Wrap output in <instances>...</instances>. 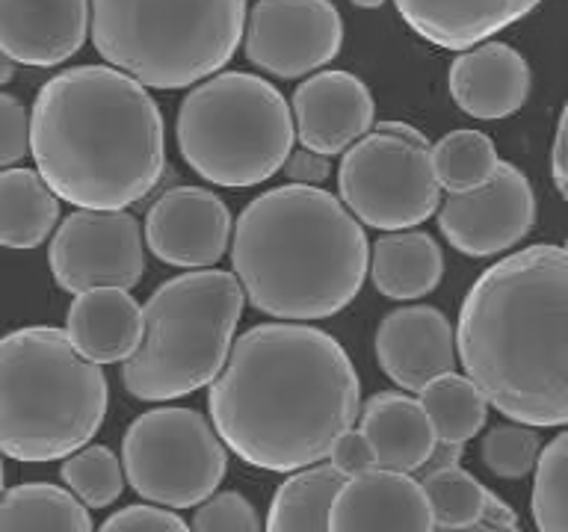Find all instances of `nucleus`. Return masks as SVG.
Segmentation results:
<instances>
[{"label": "nucleus", "mask_w": 568, "mask_h": 532, "mask_svg": "<svg viewBox=\"0 0 568 532\" xmlns=\"http://www.w3.org/2000/svg\"><path fill=\"white\" fill-rule=\"evenodd\" d=\"M358 417L362 385L349 355L332 335L300 323L243 331L211 385V420L222 443L273 473L314 468Z\"/></svg>", "instance_id": "f257e3e1"}, {"label": "nucleus", "mask_w": 568, "mask_h": 532, "mask_svg": "<svg viewBox=\"0 0 568 532\" xmlns=\"http://www.w3.org/2000/svg\"><path fill=\"white\" fill-rule=\"evenodd\" d=\"M456 352L488 406L521 426H568V252L530 246L479 275Z\"/></svg>", "instance_id": "f03ea898"}, {"label": "nucleus", "mask_w": 568, "mask_h": 532, "mask_svg": "<svg viewBox=\"0 0 568 532\" xmlns=\"http://www.w3.org/2000/svg\"><path fill=\"white\" fill-rule=\"evenodd\" d=\"M30 154L60 202L78 211H124L163 177V113L131 74L113 65H74L39 89Z\"/></svg>", "instance_id": "7ed1b4c3"}, {"label": "nucleus", "mask_w": 568, "mask_h": 532, "mask_svg": "<svg viewBox=\"0 0 568 532\" xmlns=\"http://www.w3.org/2000/svg\"><path fill=\"white\" fill-rule=\"evenodd\" d=\"M367 264L364 228L320 186H275L234 225L231 266L248 305L266 317H335L358 296Z\"/></svg>", "instance_id": "20e7f679"}, {"label": "nucleus", "mask_w": 568, "mask_h": 532, "mask_svg": "<svg viewBox=\"0 0 568 532\" xmlns=\"http://www.w3.org/2000/svg\"><path fill=\"white\" fill-rule=\"evenodd\" d=\"M110 406L106 376L65 328L30 326L0 337V452L60 461L98 434Z\"/></svg>", "instance_id": "39448f33"}, {"label": "nucleus", "mask_w": 568, "mask_h": 532, "mask_svg": "<svg viewBox=\"0 0 568 532\" xmlns=\"http://www.w3.org/2000/svg\"><path fill=\"white\" fill-rule=\"evenodd\" d=\"M246 293L222 269L184 273L142 305L140 349L124 361V390L142 402H169L213 385L234 349Z\"/></svg>", "instance_id": "423d86ee"}, {"label": "nucleus", "mask_w": 568, "mask_h": 532, "mask_svg": "<svg viewBox=\"0 0 568 532\" xmlns=\"http://www.w3.org/2000/svg\"><path fill=\"white\" fill-rule=\"evenodd\" d=\"M92 44L145 89L202 83L237 53L246 0H92Z\"/></svg>", "instance_id": "0eeeda50"}, {"label": "nucleus", "mask_w": 568, "mask_h": 532, "mask_svg": "<svg viewBox=\"0 0 568 532\" xmlns=\"http://www.w3.org/2000/svg\"><path fill=\"white\" fill-rule=\"evenodd\" d=\"M178 149L195 175L216 186L264 184L293 154V106L273 83L222 71L181 101Z\"/></svg>", "instance_id": "6e6552de"}, {"label": "nucleus", "mask_w": 568, "mask_h": 532, "mask_svg": "<svg viewBox=\"0 0 568 532\" xmlns=\"http://www.w3.org/2000/svg\"><path fill=\"white\" fill-rule=\"evenodd\" d=\"M337 193L367 228L394 234L424 225L442 202L433 145L412 124H376L341 160Z\"/></svg>", "instance_id": "1a4fd4ad"}, {"label": "nucleus", "mask_w": 568, "mask_h": 532, "mask_svg": "<svg viewBox=\"0 0 568 532\" xmlns=\"http://www.w3.org/2000/svg\"><path fill=\"white\" fill-rule=\"evenodd\" d=\"M124 477L140 497L166 509L202 505L229 470L216 426L193 408H151L122 438Z\"/></svg>", "instance_id": "9d476101"}, {"label": "nucleus", "mask_w": 568, "mask_h": 532, "mask_svg": "<svg viewBox=\"0 0 568 532\" xmlns=\"http://www.w3.org/2000/svg\"><path fill=\"white\" fill-rule=\"evenodd\" d=\"M57 287L65 293L119 287L131 290L142 282L140 222L124 211H74L57 228L48 248Z\"/></svg>", "instance_id": "9b49d317"}, {"label": "nucleus", "mask_w": 568, "mask_h": 532, "mask_svg": "<svg viewBox=\"0 0 568 532\" xmlns=\"http://www.w3.org/2000/svg\"><path fill=\"white\" fill-rule=\"evenodd\" d=\"M341 44L344 18L332 0H257L243 35L246 60L282 80L320 71Z\"/></svg>", "instance_id": "f8f14e48"}, {"label": "nucleus", "mask_w": 568, "mask_h": 532, "mask_svg": "<svg viewBox=\"0 0 568 532\" xmlns=\"http://www.w3.org/2000/svg\"><path fill=\"white\" fill-rule=\"evenodd\" d=\"M536 222V195L521 168L500 163L497 175L474 193L447 195L438 207V228L456 252L491 257L518 246Z\"/></svg>", "instance_id": "ddd939ff"}, {"label": "nucleus", "mask_w": 568, "mask_h": 532, "mask_svg": "<svg viewBox=\"0 0 568 532\" xmlns=\"http://www.w3.org/2000/svg\"><path fill=\"white\" fill-rule=\"evenodd\" d=\"M229 204L202 186H175L151 204L145 243L151 255L181 269H204L225 255L231 239Z\"/></svg>", "instance_id": "4468645a"}, {"label": "nucleus", "mask_w": 568, "mask_h": 532, "mask_svg": "<svg viewBox=\"0 0 568 532\" xmlns=\"http://www.w3.org/2000/svg\"><path fill=\"white\" fill-rule=\"evenodd\" d=\"M296 136L302 149L332 157L346 154L373 131L376 104L367 83L349 71H320L293 92Z\"/></svg>", "instance_id": "2eb2a0df"}, {"label": "nucleus", "mask_w": 568, "mask_h": 532, "mask_svg": "<svg viewBox=\"0 0 568 532\" xmlns=\"http://www.w3.org/2000/svg\"><path fill=\"white\" fill-rule=\"evenodd\" d=\"M92 0H0V51L12 62L51 69L83 48Z\"/></svg>", "instance_id": "dca6fc26"}, {"label": "nucleus", "mask_w": 568, "mask_h": 532, "mask_svg": "<svg viewBox=\"0 0 568 532\" xmlns=\"http://www.w3.org/2000/svg\"><path fill=\"white\" fill-rule=\"evenodd\" d=\"M376 358L397 388L420 390L456 367V335L450 319L433 305L399 308L379 323Z\"/></svg>", "instance_id": "f3484780"}, {"label": "nucleus", "mask_w": 568, "mask_h": 532, "mask_svg": "<svg viewBox=\"0 0 568 532\" xmlns=\"http://www.w3.org/2000/svg\"><path fill=\"white\" fill-rule=\"evenodd\" d=\"M332 532H435L424 485L408 473L371 470L346 479L328 518Z\"/></svg>", "instance_id": "a211bd4d"}, {"label": "nucleus", "mask_w": 568, "mask_h": 532, "mask_svg": "<svg viewBox=\"0 0 568 532\" xmlns=\"http://www.w3.org/2000/svg\"><path fill=\"white\" fill-rule=\"evenodd\" d=\"M447 83L462 113L483 122H497L527 104L532 74L513 44L483 42L453 60Z\"/></svg>", "instance_id": "6ab92c4d"}, {"label": "nucleus", "mask_w": 568, "mask_h": 532, "mask_svg": "<svg viewBox=\"0 0 568 532\" xmlns=\"http://www.w3.org/2000/svg\"><path fill=\"white\" fill-rule=\"evenodd\" d=\"M541 0H394V7L424 42L444 51H470L515 21H521Z\"/></svg>", "instance_id": "aec40b11"}, {"label": "nucleus", "mask_w": 568, "mask_h": 532, "mask_svg": "<svg viewBox=\"0 0 568 532\" xmlns=\"http://www.w3.org/2000/svg\"><path fill=\"white\" fill-rule=\"evenodd\" d=\"M145 319L128 290L98 287L74 296L65 314V335L87 361L104 364L128 361L142 344Z\"/></svg>", "instance_id": "412c9836"}, {"label": "nucleus", "mask_w": 568, "mask_h": 532, "mask_svg": "<svg viewBox=\"0 0 568 532\" xmlns=\"http://www.w3.org/2000/svg\"><path fill=\"white\" fill-rule=\"evenodd\" d=\"M358 426L376 450L379 470L390 473H415L426 468L438 443L420 399L399 390H382L367 399Z\"/></svg>", "instance_id": "4be33fe9"}, {"label": "nucleus", "mask_w": 568, "mask_h": 532, "mask_svg": "<svg viewBox=\"0 0 568 532\" xmlns=\"http://www.w3.org/2000/svg\"><path fill=\"white\" fill-rule=\"evenodd\" d=\"M444 255L424 231H394L371 248L373 287L388 299L408 301L429 296L442 284Z\"/></svg>", "instance_id": "5701e85b"}, {"label": "nucleus", "mask_w": 568, "mask_h": 532, "mask_svg": "<svg viewBox=\"0 0 568 532\" xmlns=\"http://www.w3.org/2000/svg\"><path fill=\"white\" fill-rule=\"evenodd\" d=\"M60 219V198L36 168L0 172V246L36 248Z\"/></svg>", "instance_id": "b1692460"}, {"label": "nucleus", "mask_w": 568, "mask_h": 532, "mask_svg": "<svg viewBox=\"0 0 568 532\" xmlns=\"http://www.w3.org/2000/svg\"><path fill=\"white\" fill-rule=\"evenodd\" d=\"M344 485L346 477L332 464L293 473L275 491L264 532H332V503Z\"/></svg>", "instance_id": "393cba45"}, {"label": "nucleus", "mask_w": 568, "mask_h": 532, "mask_svg": "<svg viewBox=\"0 0 568 532\" xmlns=\"http://www.w3.org/2000/svg\"><path fill=\"white\" fill-rule=\"evenodd\" d=\"M0 532H92V518L69 488L27 482L0 497Z\"/></svg>", "instance_id": "a878e982"}, {"label": "nucleus", "mask_w": 568, "mask_h": 532, "mask_svg": "<svg viewBox=\"0 0 568 532\" xmlns=\"http://www.w3.org/2000/svg\"><path fill=\"white\" fill-rule=\"evenodd\" d=\"M420 406L433 423L435 438L453 447H465L470 438H477L488 417V399L483 397V390L459 372L429 381L420 390Z\"/></svg>", "instance_id": "bb28decb"}, {"label": "nucleus", "mask_w": 568, "mask_h": 532, "mask_svg": "<svg viewBox=\"0 0 568 532\" xmlns=\"http://www.w3.org/2000/svg\"><path fill=\"white\" fill-rule=\"evenodd\" d=\"M433 160L438 184L450 195L474 193L479 186H486L504 163L497 157L491 136L470 131V127L450 131L444 140H438V145H433Z\"/></svg>", "instance_id": "cd10ccee"}, {"label": "nucleus", "mask_w": 568, "mask_h": 532, "mask_svg": "<svg viewBox=\"0 0 568 532\" xmlns=\"http://www.w3.org/2000/svg\"><path fill=\"white\" fill-rule=\"evenodd\" d=\"M420 485L433 509L435 526L442 530H465L486 518L491 491L479 485V479L470 477L459 464L429 470Z\"/></svg>", "instance_id": "c85d7f7f"}, {"label": "nucleus", "mask_w": 568, "mask_h": 532, "mask_svg": "<svg viewBox=\"0 0 568 532\" xmlns=\"http://www.w3.org/2000/svg\"><path fill=\"white\" fill-rule=\"evenodd\" d=\"M60 477L69 485L71 494L89 509H106L110 503H115L122 497L124 479H128L122 461L101 443L83 447L74 456H69L62 461Z\"/></svg>", "instance_id": "c756f323"}, {"label": "nucleus", "mask_w": 568, "mask_h": 532, "mask_svg": "<svg viewBox=\"0 0 568 532\" xmlns=\"http://www.w3.org/2000/svg\"><path fill=\"white\" fill-rule=\"evenodd\" d=\"M530 512L539 532H568V429L541 450Z\"/></svg>", "instance_id": "7c9ffc66"}, {"label": "nucleus", "mask_w": 568, "mask_h": 532, "mask_svg": "<svg viewBox=\"0 0 568 532\" xmlns=\"http://www.w3.org/2000/svg\"><path fill=\"white\" fill-rule=\"evenodd\" d=\"M479 456L497 479H524L541 459L539 434L530 426H495L479 443Z\"/></svg>", "instance_id": "2f4dec72"}, {"label": "nucleus", "mask_w": 568, "mask_h": 532, "mask_svg": "<svg viewBox=\"0 0 568 532\" xmlns=\"http://www.w3.org/2000/svg\"><path fill=\"white\" fill-rule=\"evenodd\" d=\"M193 532H264L255 505L237 491H222L204 500L193 514Z\"/></svg>", "instance_id": "473e14b6"}, {"label": "nucleus", "mask_w": 568, "mask_h": 532, "mask_svg": "<svg viewBox=\"0 0 568 532\" xmlns=\"http://www.w3.org/2000/svg\"><path fill=\"white\" fill-rule=\"evenodd\" d=\"M30 154V115L16 95L0 92V172Z\"/></svg>", "instance_id": "72a5a7b5"}, {"label": "nucleus", "mask_w": 568, "mask_h": 532, "mask_svg": "<svg viewBox=\"0 0 568 532\" xmlns=\"http://www.w3.org/2000/svg\"><path fill=\"white\" fill-rule=\"evenodd\" d=\"M98 532H193L181 521V514L158 505H128L110 514Z\"/></svg>", "instance_id": "f704fd0d"}, {"label": "nucleus", "mask_w": 568, "mask_h": 532, "mask_svg": "<svg viewBox=\"0 0 568 532\" xmlns=\"http://www.w3.org/2000/svg\"><path fill=\"white\" fill-rule=\"evenodd\" d=\"M332 468L337 473H344L346 479L364 477V473H371V470H379V461H376V450H373V443L364 438V432H349L335 443V450H332Z\"/></svg>", "instance_id": "c9c22d12"}, {"label": "nucleus", "mask_w": 568, "mask_h": 532, "mask_svg": "<svg viewBox=\"0 0 568 532\" xmlns=\"http://www.w3.org/2000/svg\"><path fill=\"white\" fill-rule=\"evenodd\" d=\"M332 172L328 166V157L323 154H314L308 149H300L293 151L287 163H284V175L291 177V184H300V186H317L323 184Z\"/></svg>", "instance_id": "e433bc0d"}, {"label": "nucleus", "mask_w": 568, "mask_h": 532, "mask_svg": "<svg viewBox=\"0 0 568 532\" xmlns=\"http://www.w3.org/2000/svg\"><path fill=\"white\" fill-rule=\"evenodd\" d=\"M550 177H554V186L562 195V202L568 204V101L559 115L554 145H550Z\"/></svg>", "instance_id": "4c0bfd02"}, {"label": "nucleus", "mask_w": 568, "mask_h": 532, "mask_svg": "<svg viewBox=\"0 0 568 532\" xmlns=\"http://www.w3.org/2000/svg\"><path fill=\"white\" fill-rule=\"evenodd\" d=\"M435 532H521V526H518L513 505H506L500 497L491 494L483 521L474 523V526H465V530H442V526H435Z\"/></svg>", "instance_id": "58836bf2"}, {"label": "nucleus", "mask_w": 568, "mask_h": 532, "mask_svg": "<svg viewBox=\"0 0 568 532\" xmlns=\"http://www.w3.org/2000/svg\"><path fill=\"white\" fill-rule=\"evenodd\" d=\"M462 456V447H453V443H435L433 456H429V461H426V473L429 470H438V468H456V461H459Z\"/></svg>", "instance_id": "ea45409f"}, {"label": "nucleus", "mask_w": 568, "mask_h": 532, "mask_svg": "<svg viewBox=\"0 0 568 532\" xmlns=\"http://www.w3.org/2000/svg\"><path fill=\"white\" fill-rule=\"evenodd\" d=\"M12 78H16V62L9 60L7 53L0 51V86H3V83H9Z\"/></svg>", "instance_id": "a19ab883"}, {"label": "nucleus", "mask_w": 568, "mask_h": 532, "mask_svg": "<svg viewBox=\"0 0 568 532\" xmlns=\"http://www.w3.org/2000/svg\"><path fill=\"white\" fill-rule=\"evenodd\" d=\"M349 3H355L358 9H379L385 7V0H349Z\"/></svg>", "instance_id": "79ce46f5"}, {"label": "nucleus", "mask_w": 568, "mask_h": 532, "mask_svg": "<svg viewBox=\"0 0 568 532\" xmlns=\"http://www.w3.org/2000/svg\"><path fill=\"white\" fill-rule=\"evenodd\" d=\"M0 456H3V452H0ZM3 482H7V470H3V459H0V497L7 494V491H3Z\"/></svg>", "instance_id": "37998d69"}, {"label": "nucleus", "mask_w": 568, "mask_h": 532, "mask_svg": "<svg viewBox=\"0 0 568 532\" xmlns=\"http://www.w3.org/2000/svg\"><path fill=\"white\" fill-rule=\"evenodd\" d=\"M562 248H566V252H568V239H566V246H562Z\"/></svg>", "instance_id": "c03bdc74"}]
</instances>
